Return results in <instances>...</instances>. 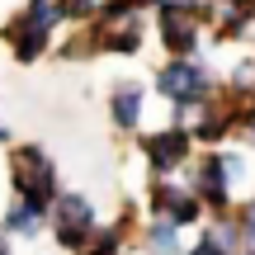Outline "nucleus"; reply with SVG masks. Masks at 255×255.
I'll use <instances>...</instances> for the list:
<instances>
[{
  "label": "nucleus",
  "mask_w": 255,
  "mask_h": 255,
  "mask_svg": "<svg viewBox=\"0 0 255 255\" xmlns=\"http://www.w3.org/2000/svg\"><path fill=\"white\" fill-rule=\"evenodd\" d=\"M156 85H161V95H165V100H175L180 109H194V104L208 100L213 76L203 71L199 62H170L161 76H156Z\"/></svg>",
  "instance_id": "f257e3e1"
},
{
  "label": "nucleus",
  "mask_w": 255,
  "mask_h": 255,
  "mask_svg": "<svg viewBox=\"0 0 255 255\" xmlns=\"http://www.w3.org/2000/svg\"><path fill=\"white\" fill-rule=\"evenodd\" d=\"M14 184H19V199H33V203H47L57 194V180H52V161H47L38 146H24L14 151Z\"/></svg>",
  "instance_id": "f03ea898"
},
{
  "label": "nucleus",
  "mask_w": 255,
  "mask_h": 255,
  "mask_svg": "<svg viewBox=\"0 0 255 255\" xmlns=\"http://www.w3.org/2000/svg\"><path fill=\"white\" fill-rule=\"evenodd\" d=\"M57 241L71 251H85L95 241V208L81 194H62V203H57Z\"/></svg>",
  "instance_id": "7ed1b4c3"
},
{
  "label": "nucleus",
  "mask_w": 255,
  "mask_h": 255,
  "mask_svg": "<svg viewBox=\"0 0 255 255\" xmlns=\"http://www.w3.org/2000/svg\"><path fill=\"white\" fill-rule=\"evenodd\" d=\"M189 156V132H156V137H146V161L156 165V170H175V165Z\"/></svg>",
  "instance_id": "20e7f679"
},
{
  "label": "nucleus",
  "mask_w": 255,
  "mask_h": 255,
  "mask_svg": "<svg viewBox=\"0 0 255 255\" xmlns=\"http://www.w3.org/2000/svg\"><path fill=\"white\" fill-rule=\"evenodd\" d=\"M161 38L175 52H189V47L199 43V14H194V9H165L161 14Z\"/></svg>",
  "instance_id": "39448f33"
},
{
  "label": "nucleus",
  "mask_w": 255,
  "mask_h": 255,
  "mask_svg": "<svg viewBox=\"0 0 255 255\" xmlns=\"http://www.w3.org/2000/svg\"><path fill=\"white\" fill-rule=\"evenodd\" d=\"M227 165H222V156H208V161L199 165V180H194V189H199L203 203H213V208H222L227 203Z\"/></svg>",
  "instance_id": "423d86ee"
},
{
  "label": "nucleus",
  "mask_w": 255,
  "mask_h": 255,
  "mask_svg": "<svg viewBox=\"0 0 255 255\" xmlns=\"http://www.w3.org/2000/svg\"><path fill=\"white\" fill-rule=\"evenodd\" d=\"M156 213H165V222H170V227H184V222L199 218V199H194V194H184V189L161 184V189H156Z\"/></svg>",
  "instance_id": "0eeeda50"
},
{
  "label": "nucleus",
  "mask_w": 255,
  "mask_h": 255,
  "mask_svg": "<svg viewBox=\"0 0 255 255\" xmlns=\"http://www.w3.org/2000/svg\"><path fill=\"white\" fill-rule=\"evenodd\" d=\"M9 47H14V57H19V62H33V57L47 47V33H38L28 19H19V24L9 28Z\"/></svg>",
  "instance_id": "6e6552de"
},
{
  "label": "nucleus",
  "mask_w": 255,
  "mask_h": 255,
  "mask_svg": "<svg viewBox=\"0 0 255 255\" xmlns=\"http://www.w3.org/2000/svg\"><path fill=\"white\" fill-rule=\"evenodd\" d=\"M137 119H142V85H119L114 90V123L137 128Z\"/></svg>",
  "instance_id": "1a4fd4ad"
},
{
  "label": "nucleus",
  "mask_w": 255,
  "mask_h": 255,
  "mask_svg": "<svg viewBox=\"0 0 255 255\" xmlns=\"http://www.w3.org/2000/svg\"><path fill=\"white\" fill-rule=\"evenodd\" d=\"M5 227H9V232H24V237H33V232L43 227V203L14 199V208H9V218H5Z\"/></svg>",
  "instance_id": "9d476101"
},
{
  "label": "nucleus",
  "mask_w": 255,
  "mask_h": 255,
  "mask_svg": "<svg viewBox=\"0 0 255 255\" xmlns=\"http://www.w3.org/2000/svg\"><path fill=\"white\" fill-rule=\"evenodd\" d=\"M28 24L38 28V33H47V28H57L66 19V0H28Z\"/></svg>",
  "instance_id": "9b49d317"
},
{
  "label": "nucleus",
  "mask_w": 255,
  "mask_h": 255,
  "mask_svg": "<svg viewBox=\"0 0 255 255\" xmlns=\"http://www.w3.org/2000/svg\"><path fill=\"white\" fill-rule=\"evenodd\" d=\"M146 246H151V255H180V227H170V222H156L151 237H146Z\"/></svg>",
  "instance_id": "f8f14e48"
},
{
  "label": "nucleus",
  "mask_w": 255,
  "mask_h": 255,
  "mask_svg": "<svg viewBox=\"0 0 255 255\" xmlns=\"http://www.w3.org/2000/svg\"><path fill=\"white\" fill-rule=\"evenodd\" d=\"M119 227H109V232H100V237L90 241V246H85V255H119Z\"/></svg>",
  "instance_id": "ddd939ff"
},
{
  "label": "nucleus",
  "mask_w": 255,
  "mask_h": 255,
  "mask_svg": "<svg viewBox=\"0 0 255 255\" xmlns=\"http://www.w3.org/2000/svg\"><path fill=\"white\" fill-rule=\"evenodd\" d=\"M241 227H246V237L255 241V199L246 203V208H241Z\"/></svg>",
  "instance_id": "4468645a"
},
{
  "label": "nucleus",
  "mask_w": 255,
  "mask_h": 255,
  "mask_svg": "<svg viewBox=\"0 0 255 255\" xmlns=\"http://www.w3.org/2000/svg\"><path fill=\"white\" fill-rule=\"evenodd\" d=\"M246 142H251V146H255V123H246Z\"/></svg>",
  "instance_id": "2eb2a0df"
},
{
  "label": "nucleus",
  "mask_w": 255,
  "mask_h": 255,
  "mask_svg": "<svg viewBox=\"0 0 255 255\" xmlns=\"http://www.w3.org/2000/svg\"><path fill=\"white\" fill-rule=\"evenodd\" d=\"M0 255H9V251H5V241H0Z\"/></svg>",
  "instance_id": "dca6fc26"
},
{
  "label": "nucleus",
  "mask_w": 255,
  "mask_h": 255,
  "mask_svg": "<svg viewBox=\"0 0 255 255\" xmlns=\"http://www.w3.org/2000/svg\"><path fill=\"white\" fill-rule=\"evenodd\" d=\"M0 137H5V132H0Z\"/></svg>",
  "instance_id": "f3484780"
}]
</instances>
